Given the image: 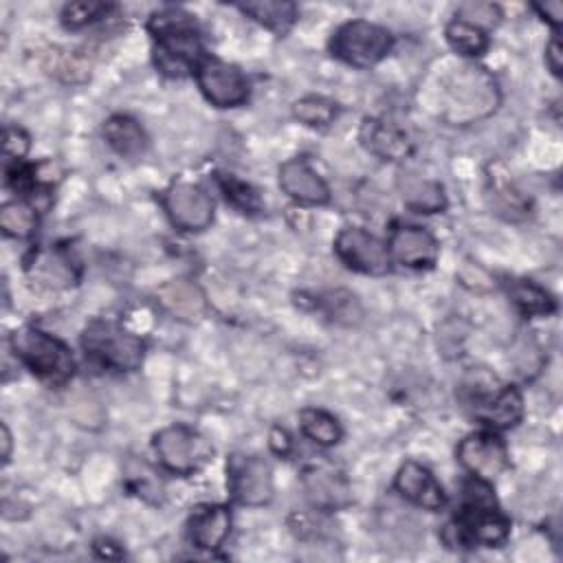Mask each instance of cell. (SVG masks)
Listing matches in <instances>:
<instances>
[{"mask_svg": "<svg viewBox=\"0 0 563 563\" xmlns=\"http://www.w3.org/2000/svg\"><path fill=\"white\" fill-rule=\"evenodd\" d=\"M299 427L301 433L319 446H334L343 438L339 420L332 413L317 407H308L299 413Z\"/></svg>", "mask_w": 563, "mask_h": 563, "instance_id": "26", "label": "cell"}, {"mask_svg": "<svg viewBox=\"0 0 563 563\" xmlns=\"http://www.w3.org/2000/svg\"><path fill=\"white\" fill-rule=\"evenodd\" d=\"M103 139L106 143L121 156L134 158L145 152L147 134L141 123L128 114H112L103 123Z\"/></svg>", "mask_w": 563, "mask_h": 563, "instance_id": "22", "label": "cell"}, {"mask_svg": "<svg viewBox=\"0 0 563 563\" xmlns=\"http://www.w3.org/2000/svg\"><path fill=\"white\" fill-rule=\"evenodd\" d=\"M394 48V35L374 22L350 20L330 37V53L347 66L369 68L385 59Z\"/></svg>", "mask_w": 563, "mask_h": 563, "instance_id": "6", "label": "cell"}, {"mask_svg": "<svg viewBox=\"0 0 563 563\" xmlns=\"http://www.w3.org/2000/svg\"><path fill=\"white\" fill-rule=\"evenodd\" d=\"M218 185H220L224 198L233 207H238L242 213H257L262 209L260 196L249 183H244L235 176H218Z\"/></svg>", "mask_w": 563, "mask_h": 563, "instance_id": "30", "label": "cell"}, {"mask_svg": "<svg viewBox=\"0 0 563 563\" xmlns=\"http://www.w3.org/2000/svg\"><path fill=\"white\" fill-rule=\"evenodd\" d=\"M394 488L396 493L407 499L409 504L422 508V510H429V512H435V510H442L444 504H446V495L440 486V482L435 479V475L422 466L420 462H405L396 477H394Z\"/></svg>", "mask_w": 563, "mask_h": 563, "instance_id": "14", "label": "cell"}, {"mask_svg": "<svg viewBox=\"0 0 563 563\" xmlns=\"http://www.w3.org/2000/svg\"><path fill=\"white\" fill-rule=\"evenodd\" d=\"M11 350L24 367L51 385H64L75 374V358L68 345L35 325L18 328L11 334Z\"/></svg>", "mask_w": 563, "mask_h": 563, "instance_id": "4", "label": "cell"}, {"mask_svg": "<svg viewBox=\"0 0 563 563\" xmlns=\"http://www.w3.org/2000/svg\"><path fill=\"white\" fill-rule=\"evenodd\" d=\"M81 345L90 358L117 372L139 369L145 356V343L136 334L103 319L88 323L81 334Z\"/></svg>", "mask_w": 563, "mask_h": 563, "instance_id": "5", "label": "cell"}, {"mask_svg": "<svg viewBox=\"0 0 563 563\" xmlns=\"http://www.w3.org/2000/svg\"><path fill=\"white\" fill-rule=\"evenodd\" d=\"M29 145H31V139L22 128H18V125H7L4 128V158H7V163L18 165L26 156Z\"/></svg>", "mask_w": 563, "mask_h": 563, "instance_id": "33", "label": "cell"}, {"mask_svg": "<svg viewBox=\"0 0 563 563\" xmlns=\"http://www.w3.org/2000/svg\"><path fill=\"white\" fill-rule=\"evenodd\" d=\"M0 442H2V462L7 464L11 460V433H9L7 424L0 427Z\"/></svg>", "mask_w": 563, "mask_h": 563, "instance_id": "38", "label": "cell"}, {"mask_svg": "<svg viewBox=\"0 0 563 563\" xmlns=\"http://www.w3.org/2000/svg\"><path fill=\"white\" fill-rule=\"evenodd\" d=\"M402 202L418 213H440L446 207L444 187L438 180L418 174H402L398 180Z\"/></svg>", "mask_w": 563, "mask_h": 563, "instance_id": "21", "label": "cell"}, {"mask_svg": "<svg viewBox=\"0 0 563 563\" xmlns=\"http://www.w3.org/2000/svg\"><path fill=\"white\" fill-rule=\"evenodd\" d=\"M497 207L501 211H508V218H515V213H526V200L521 198L519 191L510 183H495L493 187Z\"/></svg>", "mask_w": 563, "mask_h": 563, "instance_id": "34", "label": "cell"}, {"mask_svg": "<svg viewBox=\"0 0 563 563\" xmlns=\"http://www.w3.org/2000/svg\"><path fill=\"white\" fill-rule=\"evenodd\" d=\"M336 103L319 95H308L292 103V117L308 128H328L336 119Z\"/></svg>", "mask_w": 563, "mask_h": 563, "instance_id": "29", "label": "cell"}, {"mask_svg": "<svg viewBox=\"0 0 563 563\" xmlns=\"http://www.w3.org/2000/svg\"><path fill=\"white\" fill-rule=\"evenodd\" d=\"M238 9L277 35L288 33L297 20V7L286 0H255L238 4Z\"/></svg>", "mask_w": 563, "mask_h": 563, "instance_id": "24", "label": "cell"}, {"mask_svg": "<svg viewBox=\"0 0 563 563\" xmlns=\"http://www.w3.org/2000/svg\"><path fill=\"white\" fill-rule=\"evenodd\" d=\"M508 292H510V299L517 306V310L526 317H543V314H550L556 310L554 297L543 286H539L530 279L512 282Z\"/></svg>", "mask_w": 563, "mask_h": 563, "instance_id": "25", "label": "cell"}, {"mask_svg": "<svg viewBox=\"0 0 563 563\" xmlns=\"http://www.w3.org/2000/svg\"><path fill=\"white\" fill-rule=\"evenodd\" d=\"M231 532V512L220 504L196 506L187 519V539L194 548L213 552Z\"/></svg>", "mask_w": 563, "mask_h": 563, "instance_id": "17", "label": "cell"}, {"mask_svg": "<svg viewBox=\"0 0 563 563\" xmlns=\"http://www.w3.org/2000/svg\"><path fill=\"white\" fill-rule=\"evenodd\" d=\"M279 187L301 205H325L330 187L306 158H288L279 165Z\"/></svg>", "mask_w": 563, "mask_h": 563, "instance_id": "16", "label": "cell"}, {"mask_svg": "<svg viewBox=\"0 0 563 563\" xmlns=\"http://www.w3.org/2000/svg\"><path fill=\"white\" fill-rule=\"evenodd\" d=\"M227 486L231 499L240 506H264L275 493L273 471L260 455H231L227 462Z\"/></svg>", "mask_w": 563, "mask_h": 563, "instance_id": "8", "label": "cell"}, {"mask_svg": "<svg viewBox=\"0 0 563 563\" xmlns=\"http://www.w3.org/2000/svg\"><path fill=\"white\" fill-rule=\"evenodd\" d=\"M532 9H534L545 22H550L554 29H559V26L563 24V2H561V0L537 2V4H532Z\"/></svg>", "mask_w": 563, "mask_h": 563, "instance_id": "36", "label": "cell"}, {"mask_svg": "<svg viewBox=\"0 0 563 563\" xmlns=\"http://www.w3.org/2000/svg\"><path fill=\"white\" fill-rule=\"evenodd\" d=\"M341 297V290L336 292H330L328 295V317L336 319V321H345V323H352V317H358L361 310L356 306V297L354 295H345V299H339Z\"/></svg>", "mask_w": 563, "mask_h": 563, "instance_id": "35", "label": "cell"}, {"mask_svg": "<svg viewBox=\"0 0 563 563\" xmlns=\"http://www.w3.org/2000/svg\"><path fill=\"white\" fill-rule=\"evenodd\" d=\"M444 35H446V42L449 46L464 55V57H479L486 53L488 48V35L484 29L475 26V24H468L460 18L451 20L444 29Z\"/></svg>", "mask_w": 563, "mask_h": 563, "instance_id": "27", "label": "cell"}, {"mask_svg": "<svg viewBox=\"0 0 563 563\" xmlns=\"http://www.w3.org/2000/svg\"><path fill=\"white\" fill-rule=\"evenodd\" d=\"M545 66L552 70V75L561 77L563 70V53H561V40L554 35L545 46Z\"/></svg>", "mask_w": 563, "mask_h": 563, "instance_id": "37", "label": "cell"}, {"mask_svg": "<svg viewBox=\"0 0 563 563\" xmlns=\"http://www.w3.org/2000/svg\"><path fill=\"white\" fill-rule=\"evenodd\" d=\"M110 11H112V4H106V2H88V0L68 2L62 9V24L68 29H81L95 20L106 18Z\"/></svg>", "mask_w": 563, "mask_h": 563, "instance_id": "31", "label": "cell"}, {"mask_svg": "<svg viewBox=\"0 0 563 563\" xmlns=\"http://www.w3.org/2000/svg\"><path fill=\"white\" fill-rule=\"evenodd\" d=\"M301 484H303V490H306L310 504L317 510L332 512V510H341L350 504L347 479L343 477V473H339L332 466L314 464V466L306 468Z\"/></svg>", "mask_w": 563, "mask_h": 563, "instance_id": "15", "label": "cell"}, {"mask_svg": "<svg viewBox=\"0 0 563 563\" xmlns=\"http://www.w3.org/2000/svg\"><path fill=\"white\" fill-rule=\"evenodd\" d=\"M442 117L455 125L471 123L495 112L499 103L497 81L477 66H460L446 81Z\"/></svg>", "mask_w": 563, "mask_h": 563, "instance_id": "3", "label": "cell"}, {"mask_svg": "<svg viewBox=\"0 0 563 563\" xmlns=\"http://www.w3.org/2000/svg\"><path fill=\"white\" fill-rule=\"evenodd\" d=\"M156 297L165 312H169L174 319L185 321V323L198 321L207 308L202 290L198 288V284H194L189 279H172L167 284H163L156 290Z\"/></svg>", "mask_w": 563, "mask_h": 563, "instance_id": "19", "label": "cell"}, {"mask_svg": "<svg viewBox=\"0 0 563 563\" xmlns=\"http://www.w3.org/2000/svg\"><path fill=\"white\" fill-rule=\"evenodd\" d=\"M358 139L369 154L391 163L405 161L413 150L407 132L387 119H365Z\"/></svg>", "mask_w": 563, "mask_h": 563, "instance_id": "18", "label": "cell"}, {"mask_svg": "<svg viewBox=\"0 0 563 563\" xmlns=\"http://www.w3.org/2000/svg\"><path fill=\"white\" fill-rule=\"evenodd\" d=\"M200 92L216 108H238L249 99V79L244 73L222 59H207L196 70Z\"/></svg>", "mask_w": 563, "mask_h": 563, "instance_id": "11", "label": "cell"}, {"mask_svg": "<svg viewBox=\"0 0 563 563\" xmlns=\"http://www.w3.org/2000/svg\"><path fill=\"white\" fill-rule=\"evenodd\" d=\"M475 416L493 429H510L523 416V396L517 387H501L475 400Z\"/></svg>", "mask_w": 563, "mask_h": 563, "instance_id": "20", "label": "cell"}, {"mask_svg": "<svg viewBox=\"0 0 563 563\" xmlns=\"http://www.w3.org/2000/svg\"><path fill=\"white\" fill-rule=\"evenodd\" d=\"M147 31L154 35V66L165 77H187L205 62L196 20L185 9L165 7L154 11Z\"/></svg>", "mask_w": 563, "mask_h": 563, "instance_id": "2", "label": "cell"}, {"mask_svg": "<svg viewBox=\"0 0 563 563\" xmlns=\"http://www.w3.org/2000/svg\"><path fill=\"white\" fill-rule=\"evenodd\" d=\"M0 227L9 238H31L37 229V209L24 200L4 202L0 209Z\"/></svg>", "mask_w": 563, "mask_h": 563, "instance_id": "28", "label": "cell"}, {"mask_svg": "<svg viewBox=\"0 0 563 563\" xmlns=\"http://www.w3.org/2000/svg\"><path fill=\"white\" fill-rule=\"evenodd\" d=\"M457 462L473 477L484 482H495L510 464L508 449L504 440L490 431H477L466 435L457 444Z\"/></svg>", "mask_w": 563, "mask_h": 563, "instance_id": "12", "label": "cell"}, {"mask_svg": "<svg viewBox=\"0 0 563 563\" xmlns=\"http://www.w3.org/2000/svg\"><path fill=\"white\" fill-rule=\"evenodd\" d=\"M389 257L407 268H431L438 262L440 244L422 227L396 224L387 242Z\"/></svg>", "mask_w": 563, "mask_h": 563, "instance_id": "13", "label": "cell"}, {"mask_svg": "<svg viewBox=\"0 0 563 563\" xmlns=\"http://www.w3.org/2000/svg\"><path fill=\"white\" fill-rule=\"evenodd\" d=\"M334 251L347 268L363 275H385L391 264L387 244L361 227L341 229L334 240Z\"/></svg>", "mask_w": 563, "mask_h": 563, "instance_id": "10", "label": "cell"}, {"mask_svg": "<svg viewBox=\"0 0 563 563\" xmlns=\"http://www.w3.org/2000/svg\"><path fill=\"white\" fill-rule=\"evenodd\" d=\"M462 506L442 528V541L451 550H471L477 545L497 548L510 534V521L499 510L490 482L471 479L462 488Z\"/></svg>", "mask_w": 563, "mask_h": 563, "instance_id": "1", "label": "cell"}, {"mask_svg": "<svg viewBox=\"0 0 563 563\" xmlns=\"http://www.w3.org/2000/svg\"><path fill=\"white\" fill-rule=\"evenodd\" d=\"M154 451L165 471L194 475L213 460L211 442L187 424H169L154 435Z\"/></svg>", "mask_w": 563, "mask_h": 563, "instance_id": "7", "label": "cell"}, {"mask_svg": "<svg viewBox=\"0 0 563 563\" xmlns=\"http://www.w3.org/2000/svg\"><path fill=\"white\" fill-rule=\"evenodd\" d=\"M457 18L486 31L488 26L499 22L501 11L493 2H464V4L457 7Z\"/></svg>", "mask_w": 563, "mask_h": 563, "instance_id": "32", "label": "cell"}, {"mask_svg": "<svg viewBox=\"0 0 563 563\" xmlns=\"http://www.w3.org/2000/svg\"><path fill=\"white\" fill-rule=\"evenodd\" d=\"M163 209L180 231H205L213 222V198L187 180H176L163 191Z\"/></svg>", "mask_w": 563, "mask_h": 563, "instance_id": "9", "label": "cell"}, {"mask_svg": "<svg viewBox=\"0 0 563 563\" xmlns=\"http://www.w3.org/2000/svg\"><path fill=\"white\" fill-rule=\"evenodd\" d=\"M29 273L35 282L48 288H68L79 277L73 260L62 251H37Z\"/></svg>", "mask_w": 563, "mask_h": 563, "instance_id": "23", "label": "cell"}]
</instances>
